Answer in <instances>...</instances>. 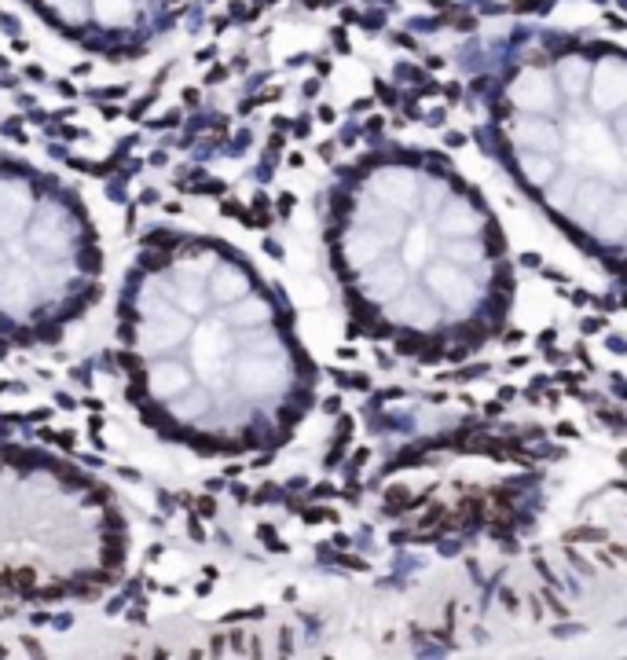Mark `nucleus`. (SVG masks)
Here are the masks:
<instances>
[{"instance_id":"obj_1","label":"nucleus","mask_w":627,"mask_h":660,"mask_svg":"<svg viewBox=\"0 0 627 660\" xmlns=\"http://www.w3.org/2000/svg\"><path fill=\"white\" fill-rule=\"evenodd\" d=\"M95 12H99L103 23H125V19L132 15V8H129V0H95Z\"/></svg>"}]
</instances>
